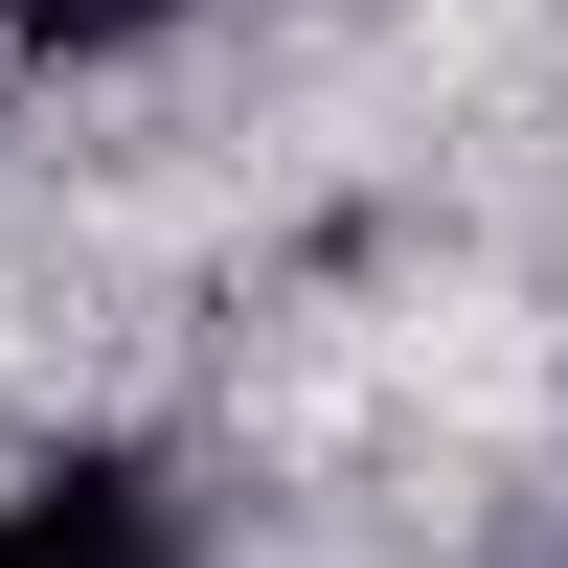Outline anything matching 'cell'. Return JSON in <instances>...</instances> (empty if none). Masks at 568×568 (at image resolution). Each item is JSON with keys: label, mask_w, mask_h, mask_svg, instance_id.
<instances>
[{"label": "cell", "mask_w": 568, "mask_h": 568, "mask_svg": "<svg viewBox=\"0 0 568 568\" xmlns=\"http://www.w3.org/2000/svg\"><path fill=\"white\" fill-rule=\"evenodd\" d=\"M0 568H182V524L136 455H45V478H0Z\"/></svg>", "instance_id": "1"}, {"label": "cell", "mask_w": 568, "mask_h": 568, "mask_svg": "<svg viewBox=\"0 0 568 568\" xmlns=\"http://www.w3.org/2000/svg\"><path fill=\"white\" fill-rule=\"evenodd\" d=\"M0 23H23V45H69V69H91V45H160L182 0H0Z\"/></svg>", "instance_id": "2"}]
</instances>
